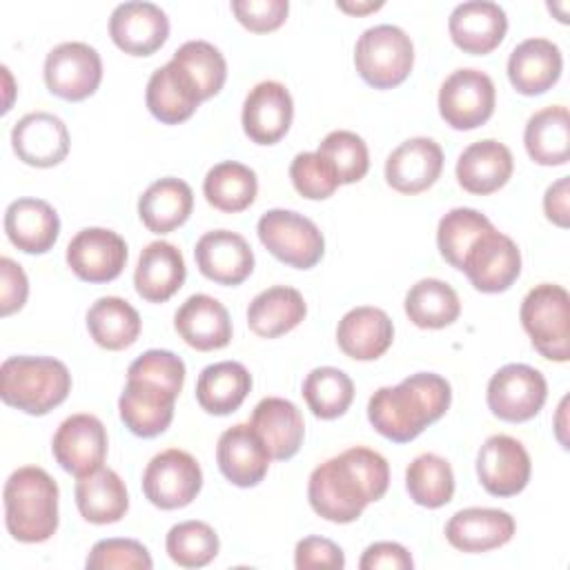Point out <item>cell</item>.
Masks as SVG:
<instances>
[{"instance_id":"1","label":"cell","mask_w":570,"mask_h":570,"mask_svg":"<svg viewBox=\"0 0 570 570\" xmlns=\"http://www.w3.org/2000/svg\"><path fill=\"white\" fill-rule=\"evenodd\" d=\"M390 465L376 450L356 445L316 465L307 481L312 510L332 523L356 521L367 503L383 499Z\"/></svg>"},{"instance_id":"2","label":"cell","mask_w":570,"mask_h":570,"mask_svg":"<svg viewBox=\"0 0 570 570\" xmlns=\"http://www.w3.org/2000/svg\"><path fill=\"white\" fill-rule=\"evenodd\" d=\"M452 401L450 383L434 372H416L394 387H379L367 401L372 428L394 441L407 443L439 421Z\"/></svg>"},{"instance_id":"3","label":"cell","mask_w":570,"mask_h":570,"mask_svg":"<svg viewBox=\"0 0 570 570\" xmlns=\"http://www.w3.org/2000/svg\"><path fill=\"white\" fill-rule=\"evenodd\" d=\"M4 523L20 543H42L58 530V483L38 465L13 470L4 483Z\"/></svg>"},{"instance_id":"4","label":"cell","mask_w":570,"mask_h":570,"mask_svg":"<svg viewBox=\"0 0 570 570\" xmlns=\"http://www.w3.org/2000/svg\"><path fill=\"white\" fill-rule=\"evenodd\" d=\"M71 392L67 365L53 356H9L0 367V396L31 416L58 407Z\"/></svg>"},{"instance_id":"5","label":"cell","mask_w":570,"mask_h":570,"mask_svg":"<svg viewBox=\"0 0 570 570\" xmlns=\"http://www.w3.org/2000/svg\"><path fill=\"white\" fill-rule=\"evenodd\" d=\"M521 325L532 347L548 361L570 358V296L554 283L534 285L521 303Z\"/></svg>"},{"instance_id":"6","label":"cell","mask_w":570,"mask_h":570,"mask_svg":"<svg viewBox=\"0 0 570 570\" xmlns=\"http://www.w3.org/2000/svg\"><path fill=\"white\" fill-rule=\"evenodd\" d=\"M414 65V45L396 24H376L365 29L354 47V67L374 89L401 85Z\"/></svg>"},{"instance_id":"7","label":"cell","mask_w":570,"mask_h":570,"mask_svg":"<svg viewBox=\"0 0 570 570\" xmlns=\"http://www.w3.org/2000/svg\"><path fill=\"white\" fill-rule=\"evenodd\" d=\"M261 243L281 263L309 269L325 254V238L314 220L292 209H269L256 225Z\"/></svg>"},{"instance_id":"8","label":"cell","mask_w":570,"mask_h":570,"mask_svg":"<svg viewBox=\"0 0 570 570\" xmlns=\"http://www.w3.org/2000/svg\"><path fill=\"white\" fill-rule=\"evenodd\" d=\"M548 396L546 376L525 363H508L499 367L488 383V407L508 423L534 419Z\"/></svg>"},{"instance_id":"9","label":"cell","mask_w":570,"mask_h":570,"mask_svg":"<svg viewBox=\"0 0 570 570\" xmlns=\"http://www.w3.org/2000/svg\"><path fill=\"white\" fill-rule=\"evenodd\" d=\"M203 488V470L198 461L178 448L156 454L142 472V492L147 501L160 510H178L189 505Z\"/></svg>"},{"instance_id":"10","label":"cell","mask_w":570,"mask_h":570,"mask_svg":"<svg viewBox=\"0 0 570 570\" xmlns=\"http://www.w3.org/2000/svg\"><path fill=\"white\" fill-rule=\"evenodd\" d=\"M497 102L494 82L485 71L456 69L439 89V114L452 129L470 131L490 120Z\"/></svg>"},{"instance_id":"11","label":"cell","mask_w":570,"mask_h":570,"mask_svg":"<svg viewBox=\"0 0 570 570\" xmlns=\"http://www.w3.org/2000/svg\"><path fill=\"white\" fill-rule=\"evenodd\" d=\"M102 80L100 53L87 42H60L45 58V85L62 100H85Z\"/></svg>"},{"instance_id":"12","label":"cell","mask_w":570,"mask_h":570,"mask_svg":"<svg viewBox=\"0 0 570 570\" xmlns=\"http://www.w3.org/2000/svg\"><path fill=\"white\" fill-rule=\"evenodd\" d=\"M465 276L483 294L505 292L521 274V252L517 243L494 225L483 232L463 258Z\"/></svg>"},{"instance_id":"13","label":"cell","mask_w":570,"mask_h":570,"mask_svg":"<svg viewBox=\"0 0 570 570\" xmlns=\"http://www.w3.org/2000/svg\"><path fill=\"white\" fill-rule=\"evenodd\" d=\"M51 452L65 472L78 479L87 476L102 468L107 456V430L94 414H71L58 425Z\"/></svg>"},{"instance_id":"14","label":"cell","mask_w":570,"mask_h":570,"mask_svg":"<svg viewBox=\"0 0 570 570\" xmlns=\"http://www.w3.org/2000/svg\"><path fill=\"white\" fill-rule=\"evenodd\" d=\"M532 463L521 441L508 434H492L476 454V476L492 497H514L530 481Z\"/></svg>"},{"instance_id":"15","label":"cell","mask_w":570,"mask_h":570,"mask_svg":"<svg viewBox=\"0 0 570 570\" xmlns=\"http://www.w3.org/2000/svg\"><path fill=\"white\" fill-rule=\"evenodd\" d=\"M127 263L125 238L105 227H85L67 245V265L87 283H109Z\"/></svg>"},{"instance_id":"16","label":"cell","mask_w":570,"mask_h":570,"mask_svg":"<svg viewBox=\"0 0 570 570\" xmlns=\"http://www.w3.org/2000/svg\"><path fill=\"white\" fill-rule=\"evenodd\" d=\"M292 118V96L278 80H263L254 85L243 102V131L256 145L278 142L289 131Z\"/></svg>"},{"instance_id":"17","label":"cell","mask_w":570,"mask_h":570,"mask_svg":"<svg viewBox=\"0 0 570 570\" xmlns=\"http://www.w3.org/2000/svg\"><path fill=\"white\" fill-rule=\"evenodd\" d=\"M109 36L129 56H151L169 36V20L154 2H122L111 11Z\"/></svg>"},{"instance_id":"18","label":"cell","mask_w":570,"mask_h":570,"mask_svg":"<svg viewBox=\"0 0 570 570\" xmlns=\"http://www.w3.org/2000/svg\"><path fill=\"white\" fill-rule=\"evenodd\" d=\"M11 147L16 156L31 167H56L69 154L67 125L49 111H31L11 129Z\"/></svg>"},{"instance_id":"19","label":"cell","mask_w":570,"mask_h":570,"mask_svg":"<svg viewBox=\"0 0 570 570\" xmlns=\"http://www.w3.org/2000/svg\"><path fill=\"white\" fill-rule=\"evenodd\" d=\"M200 274L218 285H240L254 272V252L249 243L229 229L203 234L194 247Z\"/></svg>"},{"instance_id":"20","label":"cell","mask_w":570,"mask_h":570,"mask_svg":"<svg viewBox=\"0 0 570 570\" xmlns=\"http://www.w3.org/2000/svg\"><path fill=\"white\" fill-rule=\"evenodd\" d=\"M269 452L252 423L227 428L216 445V461L223 476L238 488L258 485L269 470Z\"/></svg>"},{"instance_id":"21","label":"cell","mask_w":570,"mask_h":570,"mask_svg":"<svg viewBox=\"0 0 570 570\" xmlns=\"http://www.w3.org/2000/svg\"><path fill=\"white\" fill-rule=\"evenodd\" d=\"M443 169V149L425 136L407 138L385 160V180L399 194L430 189Z\"/></svg>"},{"instance_id":"22","label":"cell","mask_w":570,"mask_h":570,"mask_svg":"<svg viewBox=\"0 0 570 570\" xmlns=\"http://www.w3.org/2000/svg\"><path fill=\"white\" fill-rule=\"evenodd\" d=\"M452 42L472 56L494 51L508 31L505 11L490 0H470L452 9L448 20Z\"/></svg>"},{"instance_id":"23","label":"cell","mask_w":570,"mask_h":570,"mask_svg":"<svg viewBox=\"0 0 570 570\" xmlns=\"http://www.w3.org/2000/svg\"><path fill=\"white\" fill-rule=\"evenodd\" d=\"M514 519L499 508H465L445 523V539L461 552H490L514 534Z\"/></svg>"},{"instance_id":"24","label":"cell","mask_w":570,"mask_h":570,"mask_svg":"<svg viewBox=\"0 0 570 570\" xmlns=\"http://www.w3.org/2000/svg\"><path fill=\"white\" fill-rule=\"evenodd\" d=\"M178 336L194 350L212 352L232 341V318L225 305L209 294L189 296L174 314Z\"/></svg>"},{"instance_id":"25","label":"cell","mask_w":570,"mask_h":570,"mask_svg":"<svg viewBox=\"0 0 570 570\" xmlns=\"http://www.w3.org/2000/svg\"><path fill=\"white\" fill-rule=\"evenodd\" d=\"M561 69V49L548 38H528L519 42L508 58V78L523 96H539L552 89Z\"/></svg>"},{"instance_id":"26","label":"cell","mask_w":570,"mask_h":570,"mask_svg":"<svg viewBox=\"0 0 570 570\" xmlns=\"http://www.w3.org/2000/svg\"><path fill=\"white\" fill-rule=\"evenodd\" d=\"M176 399L178 396L163 387L127 379V385L118 399V412L131 434L154 439L171 425Z\"/></svg>"},{"instance_id":"27","label":"cell","mask_w":570,"mask_h":570,"mask_svg":"<svg viewBox=\"0 0 570 570\" xmlns=\"http://www.w3.org/2000/svg\"><path fill=\"white\" fill-rule=\"evenodd\" d=\"M394 341L392 318L372 305L350 309L336 327V343L354 361H376Z\"/></svg>"},{"instance_id":"28","label":"cell","mask_w":570,"mask_h":570,"mask_svg":"<svg viewBox=\"0 0 570 570\" xmlns=\"http://www.w3.org/2000/svg\"><path fill=\"white\" fill-rule=\"evenodd\" d=\"M185 276L187 267L180 249L167 240H154L138 256L134 285L140 298L165 303L183 287Z\"/></svg>"},{"instance_id":"29","label":"cell","mask_w":570,"mask_h":570,"mask_svg":"<svg viewBox=\"0 0 570 570\" xmlns=\"http://www.w3.org/2000/svg\"><path fill=\"white\" fill-rule=\"evenodd\" d=\"M252 428L263 439L267 452L276 461L292 459L305 436V423L298 407L281 396H265L252 412Z\"/></svg>"},{"instance_id":"30","label":"cell","mask_w":570,"mask_h":570,"mask_svg":"<svg viewBox=\"0 0 570 570\" xmlns=\"http://www.w3.org/2000/svg\"><path fill=\"white\" fill-rule=\"evenodd\" d=\"M512 169L514 160L510 149L494 138H485L461 151L456 160V180L465 191L485 196L501 189L510 180Z\"/></svg>"},{"instance_id":"31","label":"cell","mask_w":570,"mask_h":570,"mask_svg":"<svg viewBox=\"0 0 570 570\" xmlns=\"http://www.w3.org/2000/svg\"><path fill=\"white\" fill-rule=\"evenodd\" d=\"M4 232L20 252L45 254L58 240L60 218L42 198H18L4 212Z\"/></svg>"},{"instance_id":"32","label":"cell","mask_w":570,"mask_h":570,"mask_svg":"<svg viewBox=\"0 0 570 570\" xmlns=\"http://www.w3.org/2000/svg\"><path fill=\"white\" fill-rule=\"evenodd\" d=\"M169 67L198 102L216 96L227 78L223 53L207 40H187L180 45L174 51Z\"/></svg>"},{"instance_id":"33","label":"cell","mask_w":570,"mask_h":570,"mask_svg":"<svg viewBox=\"0 0 570 570\" xmlns=\"http://www.w3.org/2000/svg\"><path fill=\"white\" fill-rule=\"evenodd\" d=\"M194 209V191L180 178H160L151 183L138 198V216L154 234L178 229Z\"/></svg>"},{"instance_id":"34","label":"cell","mask_w":570,"mask_h":570,"mask_svg":"<svg viewBox=\"0 0 570 570\" xmlns=\"http://www.w3.org/2000/svg\"><path fill=\"white\" fill-rule=\"evenodd\" d=\"M307 314L305 298L289 285H274L256 294L247 307V325L261 338L292 332Z\"/></svg>"},{"instance_id":"35","label":"cell","mask_w":570,"mask_h":570,"mask_svg":"<svg viewBox=\"0 0 570 570\" xmlns=\"http://www.w3.org/2000/svg\"><path fill=\"white\" fill-rule=\"evenodd\" d=\"M252 390V374L238 361L207 365L196 381L198 405L214 416L236 412Z\"/></svg>"},{"instance_id":"36","label":"cell","mask_w":570,"mask_h":570,"mask_svg":"<svg viewBox=\"0 0 570 570\" xmlns=\"http://www.w3.org/2000/svg\"><path fill=\"white\" fill-rule=\"evenodd\" d=\"M76 505L82 519L89 523H116L129 510L127 488L114 470L98 468L76 481Z\"/></svg>"},{"instance_id":"37","label":"cell","mask_w":570,"mask_h":570,"mask_svg":"<svg viewBox=\"0 0 570 570\" xmlns=\"http://www.w3.org/2000/svg\"><path fill=\"white\" fill-rule=\"evenodd\" d=\"M528 156L543 167L566 165L570 158V118L563 105H550L534 111L523 131Z\"/></svg>"},{"instance_id":"38","label":"cell","mask_w":570,"mask_h":570,"mask_svg":"<svg viewBox=\"0 0 570 570\" xmlns=\"http://www.w3.org/2000/svg\"><path fill=\"white\" fill-rule=\"evenodd\" d=\"M87 330L96 345L118 352L136 343L140 314L120 296H102L87 312Z\"/></svg>"},{"instance_id":"39","label":"cell","mask_w":570,"mask_h":570,"mask_svg":"<svg viewBox=\"0 0 570 570\" xmlns=\"http://www.w3.org/2000/svg\"><path fill=\"white\" fill-rule=\"evenodd\" d=\"M405 314L416 327L441 330L459 318L461 301L450 283L421 278L405 294Z\"/></svg>"},{"instance_id":"40","label":"cell","mask_w":570,"mask_h":570,"mask_svg":"<svg viewBox=\"0 0 570 570\" xmlns=\"http://www.w3.org/2000/svg\"><path fill=\"white\" fill-rule=\"evenodd\" d=\"M256 191V171L236 160H223L214 165L203 180V194L207 203L227 214L247 209L254 203Z\"/></svg>"},{"instance_id":"41","label":"cell","mask_w":570,"mask_h":570,"mask_svg":"<svg viewBox=\"0 0 570 570\" xmlns=\"http://www.w3.org/2000/svg\"><path fill=\"white\" fill-rule=\"evenodd\" d=\"M405 488L416 505L434 510L452 501L454 472L443 456L425 452L407 465Z\"/></svg>"},{"instance_id":"42","label":"cell","mask_w":570,"mask_h":570,"mask_svg":"<svg viewBox=\"0 0 570 570\" xmlns=\"http://www.w3.org/2000/svg\"><path fill=\"white\" fill-rule=\"evenodd\" d=\"M303 399L314 416L338 419L354 401V383L338 367H314L303 381Z\"/></svg>"},{"instance_id":"43","label":"cell","mask_w":570,"mask_h":570,"mask_svg":"<svg viewBox=\"0 0 570 570\" xmlns=\"http://www.w3.org/2000/svg\"><path fill=\"white\" fill-rule=\"evenodd\" d=\"M145 100H147V109L149 114L165 122V125H178L187 118H191V114L196 111V107L200 105L185 87L183 82L176 78V73L171 71L169 62L158 67L147 82V91H145Z\"/></svg>"},{"instance_id":"44","label":"cell","mask_w":570,"mask_h":570,"mask_svg":"<svg viewBox=\"0 0 570 570\" xmlns=\"http://www.w3.org/2000/svg\"><path fill=\"white\" fill-rule=\"evenodd\" d=\"M492 227L488 216L472 207H454L450 209L436 227V245L441 256L454 267H463V258L472 243Z\"/></svg>"},{"instance_id":"45","label":"cell","mask_w":570,"mask_h":570,"mask_svg":"<svg viewBox=\"0 0 570 570\" xmlns=\"http://www.w3.org/2000/svg\"><path fill=\"white\" fill-rule=\"evenodd\" d=\"M167 554L180 568H203L216 559L220 541L205 521H180L169 528L165 539Z\"/></svg>"},{"instance_id":"46","label":"cell","mask_w":570,"mask_h":570,"mask_svg":"<svg viewBox=\"0 0 570 570\" xmlns=\"http://www.w3.org/2000/svg\"><path fill=\"white\" fill-rule=\"evenodd\" d=\"M334 169L341 185L358 183L370 169V151L365 140L347 129L330 131L316 149Z\"/></svg>"},{"instance_id":"47","label":"cell","mask_w":570,"mask_h":570,"mask_svg":"<svg viewBox=\"0 0 570 570\" xmlns=\"http://www.w3.org/2000/svg\"><path fill=\"white\" fill-rule=\"evenodd\" d=\"M127 379L151 383L178 396L185 383V363L169 350H147L131 361L127 367Z\"/></svg>"},{"instance_id":"48","label":"cell","mask_w":570,"mask_h":570,"mask_svg":"<svg viewBox=\"0 0 570 570\" xmlns=\"http://www.w3.org/2000/svg\"><path fill=\"white\" fill-rule=\"evenodd\" d=\"M289 178L294 189L309 200H325L341 185L332 165L318 151L296 154L289 165Z\"/></svg>"},{"instance_id":"49","label":"cell","mask_w":570,"mask_h":570,"mask_svg":"<svg viewBox=\"0 0 570 570\" xmlns=\"http://www.w3.org/2000/svg\"><path fill=\"white\" fill-rule=\"evenodd\" d=\"M89 570H149L154 566L149 550L136 539H100L87 554Z\"/></svg>"},{"instance_id":"50","label":"cell","mask_w":570,"mask_h":570,"mask_svg":"<svg viewBox=\"0 0 570 570\" xmlns=\"http://www.w3.org/2000/svg\"><path fill=\"white\" fill-rule=\"evenodd\" d=\"M232 11L236 20L254 31V33H267L278 29L289 11L287 0H232Z\"/></svg>"},{"instance_id":"51","label":"cell","mask_w":570,"mask_h":570,"mask_svg":"<svg viewBox=\"0 0 570 570\" xmlns=\"http://www.w3.org/2000/svg\"><path fill=\"white\" fill-rule=\"evenodd\" d=\"M294 566L298 570L307 568H345L343 550L325 539V537H305L296 543L294 550Z\"/></svg>"},{"instance_id":"52","label":"cell","mask_w":570,"mask_h":570,"mask_svg":"<svg viewBox=\"0 0 570 570\" xmlns=\"http://www.w3.org/2000/svg\"><path fill=\"white\" fill-rule=\"evenodd\" d=\"M29 281L24 269L9 256L0 258V316H11L27 303Z\"/></svg>"},{"instance_id":"53","label":"cell","mask_w":570,"mask_h":570,"mask_svg":"<svg viewBox=\"0 0 570 570\" xmlns=\"http://www.w3.org/2000/svg\"><path fill=\"white\" fill-rule=\"evenodd\" d=\"M414 566L410 552L394 541H376L365 548L358 568L361 570H379V568H390V570H410Z\"/></svg>"},{"instance_id":"54","label":"cell","mask_w":570,"mask_h":570,"mask_svg":"<svg viewBox=\"0 0 570 570\" xmlns=\"http://www.w3.org/2000/svg\"><path fill=\"white\" fill-rule=\"evenodd\" d=\"M570 178L568 176H561L559 180H554L546 194H543V212H546V218L550 223H554L557 227H568L570 223V207H568V200H570Z\"/></svg>"},{"instance_id":"55","label":"cell","mask_w":570,"mask_h":570,"mask_svg":"<svg viewBox=\"0 0 570 570\" xmlns=\"http://www.w3.org/2000/svg\"><path fill=\"white\" fill-rule=\"evenodd\" d=\"M336 7H338L341 11H345V13L365 16V13H370V11L381 9V7H383V2H381V0H379V2H372V0H367V2H347V0H338V2H336Z\"/></svg>"},{"instance_id":"56","label":"cell","mask_w":570,"mask_h":570,"mask_svg":"<svg viewBox=\"0 0 570 570\" xmlns=\"http://www.w3.org/2000/svg\"><path fill=\"white\" fill-rule=\"evenodd\" d=\"M566 403H568V399H563V401H561V405H559V428H557V439L561 441V445H563V448H568V439H566V434H563V430H566V423H563Z\"/></svg>"},{"instance_id":"57","label":"cell","mask_w":570,"mask_h":570,"mask_svg":"<svg viewBox=\"0 0 570 570\" xmlns=\"http://www.w3.org/2000/svg\"><path fill=\"white\" fill-rule=\"evenodd\" d=\"M550 11H559V22H568V2H550L548 4Z\"/></svg>"}]
</instances>
